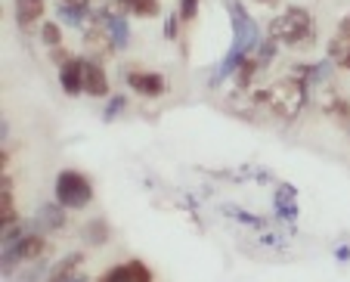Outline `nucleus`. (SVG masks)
Returning a JSON list of instances; mask_svg holds the SVG:
<instances>
[{
    "label": "nucleus",
    "mask_w": 350,
    "mask_h": 282,
    "mask_svg": "<svg viewBox=\"0 0 350 282\" xmlns=\"http://www.w3.org/2000/svg\"><path fill=\"white\" fill-rule=\"evenodd\" d=\"M38 34H40V44H44L46 50H53V47H59V44H62V22H59V19L44 22Z\"/></svg>",
    "instance_id": "aec40b11"
},
{
    "label": "nucleus",
    "mask_w": 350,
    "mask_h": 282,
    "mask_svg": "<svg viewBox=\"0 0 350 282\" xmlns=\"http://www.w3.org/2000/svg\"><path fill=\"white\" fill-rule=\"evenodd\" d=\"M19 223V214H16V196L13 190L0 192V227H13Z\"/></svg>",
    "instance_id": "6ab92c4d"
},
{
    "label": "nucleus",
    "mask_w": 350,
    "mask_h": 282,
    "mask_svg": "<svg viewBox=\"0 0 350 282\" xmlns=\"http://www.w3.org/2000/svg\"><path fill=\"white\" fill-rule=\"evenodd\" d=\"M124 81L133 93H139V97H146V99H159L161 93L167 90V78L161 72H137V68H133V72L124 75Z\"/></svg>",
    "instance_id": "423d86ee"
},
{
    "label": "nucleus",
    "mask_w": 350,
    "mask_h": 282,
    "mask_svg": "<svg viewBox=\"0 0 350 282\" xmlns=\"http://www.w3.org/2000/svg\"><path fill=\"white\" fill-rule=\"evenodd\" d=\"M90 16H93V3H56V19L62 25L78 28V31H84Z\"/></svg>",
    "instance_id": "9b49d317"
},
{
    "label": "nucleus",
    "mask_w": 350,
    "mask_h": 282,
    "mask_svg": "<svg viewBox=\"0 0 350 282\" xmlns=\"http://www.w3.org/2000/svg\"><path fill=\"white\" fill-rule=\"evenodd\" d=\"M131 3V16L137 19H155L161 13V0H127Z\"/></svg>",
    "instance_id": "412c9836"
},
{
    "label": "nucleus",
    "mask_w": 350,
    "mask_h": 282,
    "mask_svg": "<svg viewBox=\"0 0 350 282\" xmlns=\"http://www.w3.org/2000/svg\"><path fill=\"white\" fill-rule=\"evenodd\" d=\"M19 264H22V257L16 255V248H3V257H0V276H3V279H13Z\"/></svg>",
    "instance_id": "4be33fe9"
},
{
    "label": "nucleus",
    "mask_w": 350,
    "mask_h": 282,
    "mask_svg": "<svg viewBox=\"0 0 350 282\" xmlns=\"http://www.w3.org/2000/svg\"><path fill=\"white\" fill-rule=\"evenodd\" d=\"M72 56H75V53L68 50V47H62V44L50 50V62H56V66H62V62H68V60H72Z\"/></svg>",
    "instance_id": "cd10ccee"
},
{
    "label": "nucleus",
    "mask_w": 350,
    "mask_h": 282,
    "mask_svg": "<svg viewBox=\"0 0 350 282\" xmlns=\"http://www.w3.org/2000/svg\"><path fill=\"white\" fill-rule=\"evenodd\" d=\"M127 19H131V16H115V13H109L106 10V28H109V38H112V44H115V50L118 53L131 47V22Z\"/></svg>",
    "instance_id": "ddd939ff"
},
{
    "label": "nucleus",
    "mask_w": 350,
    "mask_h": 282,
    "mask_svg": "<svg viewBox=\"0 0 350 282\" xmlns=\"http://www.w3.org/2000/svg\"><path fill=\"white\" fill-rule=\"evenodd\" d=\"M59 3H93V0H59Z\"/></svg>",
    "instance_id": "72a5a7b5"
},
{
    "label": "nucleus",
    "mask_w": 350,
    "mask_h": 282,
    "mask_svg": "<svg viewBox=\"0 0 350 282\" xmlns=\"http://www.w3.org/2000/svg\"><path fill=\"white\" fill-rule=\"evenodd\" d=\"M325 53H329V60H332V62L344 60V56L350 53V13L344 16L341 22H338V31L332 34L329 47H325Z\"/></svg>",
    "instance_id": "4468645a"
},
{
    "label": "nucleus",
    "mask_w": 350,
    "mask_h": 282,
    "mask_svg": "<svg viewBox=\"0 0 350 282\" xmlns=\"http://www.w3.org/2000/svg\"><path fill=\"white\" fill-rule=\"evenodd\" d=\"M198 3L202 0H180L177 3V16H180V22H192L198 16Z\"/></svg>",
    "instance_id": "393cba45"
},
{
    "label": "nucleus",
    "mask_w": 350,
    "mask_h": 282,
    "mask_svg": "<svg viewBox=\"0 0 350 282\" xmlns=\"http://www.w3.org/2000/svg\"><path fill=\"white\" fill-rule=\"evenodd\" d=\"M13 248H16V255L22 257V264L25 261H40L44 251H46V239H44V233H25Z\"/></svg>",
    "instance_id": "2eb2a0df"
},
{
    "label": "nucleus",
    "mask_w": 350,
    "mask_h": 282,
    "mask_svg": "<svg viewBox=\"0 0 350 282\" xmlns=\"http://www.w3.org/2000/svg\"><path fill=\"white\" fill-rule=\"evenodd\" d=\"M46 13V0H13V16L22 31H31Z\"/></svg>",
    "instance_id": "9d476101"
},
{
    "label": "nucleus",
    "mask_w": 350,
    "mask_h": 282,
    "mask_svg": "<svg viewBox=\"0 0 350 282\" xmlns=\"http://www.w3.org/2000/svg\"><path fill=\"white\" fill-rule=\"evenodd\" d=\"M44 273H50V270H46V264L40 261L38 267H31V270H28V273L13 276V282H46V276H44Z\"/></svg>",
    "instance_id": "a878e982"
},
{
    "label": "nucleus",
    "mask_w": 350,
    "mask_h": 282,
    "mask_svg": "<svg viewBox=\"0 0 350 282\" xmlns=\"http://www.w3.org/2000/svg\"><path fill=\"white\" fill-rule=\"evenodd\" d=\"M103 7L115 16H131V3L127 0H103Z\"/></svg>",
    "instance_id": "bb28decb"
},
{
    "label": "nucleus",
    "mask_w": 350,
    "mask_h": 282,
    "mask_svg": "<svg viewBox=\"0 0 350 282\" xmlns=\"http://www.w3.org/2000/svg\"><path fill=\"white\" fill-rule=\"evenodd\" d=\"M347 133H350V125H347Z\"/></svg>",
    "instance_id": "f704fd0d"
},
{
    "label": "nucleus",
    "mask_w": 350,
    "mask_h": 282,
    "mask_svg": "<svg viewBox=\"0 0 350 282\" xmlns=\"http://www.w3.org/2000/svg\"><path fill=\"white\" fill-rule=\"evenodd\" d=\"M66 282H90V279H87V276H84V273H75V276H72V279H66Z\"/></svg>",
    "instance_id": "2f4dec72"
},
{
    "label": "nucleus",
    "mask_w": 350,
    "mask_h": 282,
    "mask_svg": "<svg viewBox=\"0 0 350 282\" xmlns=\"http://www.w3.org/2000/svg\"><path fill=\"white\" fill-rule=\"evenodd\" d=\"M93 3H96V0H93Z\"/></svg>",
    "instance_id": "c9c22d12"
},
{
    "label": "nucleus",
    "mask_w": 350,
    "mask_h": 282,
    "mask_svg": "<svg viewBox=\"0 0 350 282\" xmlns=\"http://www.w3.org/2000/svg\"><path fill=\"white\" fill-rule=\"evenodd\" d=\"M180 16L177 13H171V16H167V22H165V38L167 40H177L180 38Z\"/></svg>",
    "instance_id": "c85d7f7f"
},
{
    "label": "nucleus",
    "mask_w": 350,
    "mask_h": 282,
    "mask_svg": "<svg viewBox=\"0 0 350 282\" xmlns=\"http://www.w3.org/2000/svg\"><path fill=\"white\" fill-rule=\"evenodd\" d=\"M28 227H31V233H56V230H66V227H68V208H62L59 202H40Z\"/></svg>",
    "instance_id": "39448f33"
},
{
    "label": "nucleus",
    "mask_w": 350,
    "mask_h": 282,
    "mask_svg": "<svg viewBox=\"0 0 350 282\" xmlns=\"http://www.w3.org/2000/svg\"><path fill=\"white\" fill-rule=\"evenodd\" d=\"M254 3H260V7H276L279 0H254Z\"/></svg>",
    "instance_id": "473e14b6"
},
{
    "label": "nucleus",
    "mask_w": 350,
    "mask_h": 282,
    "mask_svg": "<svg viewBox=\"0 0 350 282\" xmlns=\"http://www.w3.org/2000/svg\"><path fill=\"white\" fill-rule=\"evenodd\" d=\"M81 236H84L87 245H106L109 236H112V230H109V220L106 217H93V220H87L84 227H81Z\"/></svg>",
    "instance_id": "dca6fc26"
},
{
    "label": "nucleus",
    "mask_w": 350,
    "mask_h": 282,
    "mask_svg": "<svg viewBox=\"0 0 350 282\" xmlns=\"http://www.w3.org/2000/svg\"><path fill=\"white\" fill-rule=\"evenodd\" d=\"M325 115H329L338 127H344V131H347V125H350V99H344V97L325 99Z\"/></svg>",
    "instance_id": "a211bd4d"
},
{
    "label": "nucleus",
    "mask_w": 350,
    "mask_h": 282,
    "mask_svg": "<svg viewBox=\"0 0 350 282\" xmlns=\"http://www.w3.org/2000/svg\"><path fill=\"white\" fill-rule=\"evenodd\" d=\"M276 53H279V40L267 34V38H264V44L258 47V53H254V56H258V60L264 62V66H270V62L276 60Z\"/></svg>",
    "instance_id": "b1692460"
},
{
    "label": "nucleus",
    "mask_w": 350,
    "mask_h": 282,
    "mask_svg": "<svg viewBox=\"0 0 350 282\" xmlns=\"http://www.w3.org/2000/svg\"><path fill=\"white\" fill-rule=\"evenodd\" d=\"M335 66H338V68H341V72H350V53H347V56H344V60H338V62H335Z\"/></svg>",
    "instance_id": "7c9ffc66"
},
{
    "label": "nucleus",
    "mask_w": 350,
    "mask_h": 282,
    "mask_svg": "<svg viewBox=\"0 0 350 282\" xmlns=\"http://www.w3.org/2000/svg\"><path fill=\"white\" fill-rule=\"evenodd\" d=\"M96 282H155V276L143 261L133 257V261H124L118 267H109Z\"/></svg>",
    "instance_id": "0eeeda50"
},
{
    "label": "nucleus",
    "mask_w": 350,
    "mask_h": 282,
    "mask_svg": "<svg viewBox=\"0 0 350 282\" xmlns=\"http://www.w3.org/2000/svg\"><path fill=\"white\" fill-rule=\"evenodd\" d=\"M124 109H127V97H124V93H115V97H109V105L103 109V121H106V125H109V121H115Z\"/></svg>",
    "instance_id": "5701e85b"
},
{
    "label": "nucleus",
    "mask_w": 350,
    "mask_h": 282,
    "mask_svg": "<svg viewBox=\"0 0 350 282\" xmlns=\"http://www.w3.org/2000/svg\"><path fill=\"white\" fill-rule=\"evenodd\" d=\"M84 93L96 99L112 97V84H109L106 68L99 66L96 60H90V56H87V68H84Z\"/></svg>",
    "instance_id": "1a4fd4ad"
},
{
    "label": "nucleus",
    "mask_w": 350,
    "mask_h": 282,
    "mask_svg": "<svg viewBox=\"0 0 350 282\" xmlns=\"http://www.w3.org/2000/svg\"><path fill=\"white\" fill-rule=\"evenodd\" d=\"M84 261H87L84 251H72V255L59 257V261L50 267V273H46V282H66V279H72L75 273H81Z\"/></svg>",
    "instance_id": "f8f14e48"
},
{
    "label": "nucleus",
    "mask_w": 350,
    "mask_h": 282,
    "mask_svg": "<svg viewBox=\"0 0 350 282\" xmlns=\"http://www.w3.org/2000/svg\"><path fill=\"white\" fill-rule=\"evenodd\" d=\"M310 103V84L301 78H295V75H288V78H279L276 84L270 87V109L276 118L282 121H295L297 112L304 109V105Z\"/></svg>",
    "instance_id": "f03ea898"
},
{
    "label": "nucleus",
    "mask_w": 350,
    "mask_h": 282,
    "mask_svg": "<svg viewBox=\"0 0 350 282\" xmlns=\"http://www.w3.org/2000/svg\"><path fill=\"white\" fill-rule=\"evenodd\" d=\"M335 261H341V264L350 261V245H338V248H335Z\"/></svg>",
    "instance_id": "c756f323"
},
{
    "label": "nucleus",
    "mask_w": 350,
    "mask_h": 282,
    "mask_svg": "<svg viewBox=\"0 0 350 282\" xmlns=\"http://www.w3.org/2000/svg\"><path fill=\"white\" fill-rule=\"evenodd\" d=\"M260 68H264V62H260L258 56H248V60L239 66V72L232 75V81H236L239 90H252V84H254V78H258Z\"/></svg>",
    "instance_id": "f3484780"
},
{
    "label": "nucleus",
    "mask_w": 350,
    "mask_h": 282,
    "mask_svg": "<svg viewBox=\"0 0 350 282\" xmlns=\"http://www.w3.org/2000/svg\"><path fill=\"white\" fill-rule=\"evenodd\" d=\"M267 34L276 38L282 47L307 50V47H313V40H317V22H313L307 7H285L282 13L270 19Z\"/></svg>",
    "instance_id": "f257e3e1"
},
{
    "label": "nucleus",
    "mask_w": 350,
    "mask_h": 282,
    "mask_svg": "<svg viewBox=\"0 0 350 282\" xmlns=\"http://www.w3.org/2000/svg\"><path fill=\"white\" fill-rule=\"evenodd\" d=\"M84 68L87 56H72L68 62L59 66V87L66 97H81L84 93Z\"/></svg>",
    "instance_id": "6e6552de"
},
{
    "label": "nucleus",
    "mask_w": 350,
    "mask_h": 282,
    "mask_svg": "<svg viewBox=\"0 0 350 282\" xmlns=\"http://www.w3.org/2000/svg\"><path fill=\"white\" fill-rule=\"evenodd\" d=\"M53 196H56V202H59L62 208L81 211V208H87V205L93 202V183L87 180V174L66 168V171L56 174Z\"/></svg>",
    "instance_id": "20e7f679"
},
{
    "label": "nucleus",
    "mask_w": 350,
    "mask_h": 282,
    "mask_svg": "<svg viewBox=\"0 0 350 282\" xmlns=\"http://www.w3.org/2000/svg\"><path fill=\"white\" fill-rule=\"evenodd\" d=\"M226 13H230V28H232V50H242L245 56H254L258 47L264 44V31L254 22V16L239 0H226Z\"/></svg>",
    "instance_id": "7ed1b4c3"
}]
</instances>
